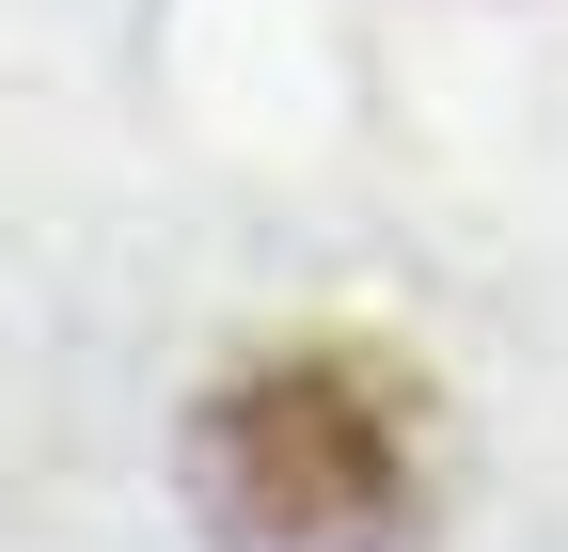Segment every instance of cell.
Wrapping results in <instances>:
<instances>
[{"label":"cell","instance_id":"cell-1","mask_svg":"<svg viewBox=\"0 0 568 552\" xmlns=\"http://www.w3.org/2000/svg\"><path fill=\"white\" fill-rule=\"evenodd\" d=\"M190 521L222 552H410L426 395L379 348H253L190 410Z\"/></svg>","mask_w":568,"mask_h":552}]
</instances>
